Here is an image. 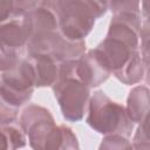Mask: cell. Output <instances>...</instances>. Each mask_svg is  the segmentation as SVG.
Listing matches in <instances>:
<instances>
[{
	"mask_svg": "<svg viewBox=\"0 0 150 150\" xmlns=\"http://www.w3.org/2000/svg\"><path fill=\"white\" fill-rule=\"evenodd\" d=\"M139 1H111L108 2V9L115 13L120 12H141Z\"/></svg>",
	"mask_w": 150,
	"mask_h": 150,
	"instance_id": "obj_17",
	"label": "cell"
},
{
	"mask_svg": "<svg viewBox=\"0 0 150 150\" xmlns=\"http://www.w3.org/2000/svg\"><path fill=\"white\" fill-rule=\"evenodd\" d=\"M19 114V109L9 105L1 96H0V125L12 124Z\"/></svg>",
	"mask_w": 150,
	"mask_h": 150,
	"instance_id": "obj_16",
	"label": "cell"
},
{
	"mask_svg": "<svg viewBox=\"0 0 150 150\" xmlns=\"http://www.w3.org/2000/svg\"><path fill=\"white\" fill-rule=\"evenodd\" d=\"M23 59L22 50L9 49L0 46V74L7 73L13 69Z\"/></svg>",
	"mask_w": 150,
	"mask_h": 150,
	"instance_id": "obj_13",
	"label": "cell"
},
{
	"mask_svg": "<svg viewBox=\"0 0 150 150\" xmlns=\"http://www.w3.org/2000/svg\"><path fill=\"white\" fill-rule=\"evenodd\" d=\"M34 88V73L27 57H23L9 71L0 74V96L14 108L19 109L27 103Z\"/></svg>",
	"mask_w": 150,
	"mask_h": 150,
	"instance_id": "obj_6",
	"label": "cell"
},
{
	"mask_svg": "<svg viewBox=\"0 0 150 150\" xmlns=\"http://www.w3.org/2000/svg\"><path fill=\"white\" fill-rule=\"evenodd\" d=\"M27 13L32 26L30 39L26 46L28 56L47 55L50 42L59 33L54 4L53 1H32Z\"/></svg>",
	"mask_w": 150,
	"mask_h": 150,
	"instance_id": "obj_5",
	"label": "cell"
},
{
	"mask_svg": "<svg viewBox=\"0 0 150 150\" xmlns=\"http://www.w3.org/2000/svg\"><path fill=\"white\" fill-rule=\"evenodd\" d=\"M53 91L67 121L79 122L83 118L90 98V88L73 74V61L60 63L59 77Z\"/></svg>",
	"mask_w": 150,
	"mask_h": 150,
	"instance_id": "obj_4",
	"label": "cell"
},
{
	"mask_svg": "<svg viewBox=\"0 0 150 150\" xmlns=\"http://www.w3.org/2000/svg\"><path fill=\"white\" fill-rule=\"evenodd\" d=\"M98 150H132V145L127 137L120 135L104 136Z\"/></svg>",
	"mask_w": 150,
	"mask_h": 150,
	"instance_id": "obj_14",
	"label": "cell"
},
{
	"mask_svg": "<svg viewBox=\"0 0 150 150\" xmlns=\"http://www.w3.org/2000/svg\"><path fill=\"white\" fill-rule=\"evenodd\" d=\"M0 150H11L9 143L7 141V137H6L1 125H0Z\"/></svg>",
	"mask_w": 150,
	"mask_h": 150,
	"instance_id": "obj_19",
	"label": "cell"
},
{
	"mask_svg": "<svg viewBox=\"0 0 150 150\" xmlns=\"http://www.w3.org/2000/svg\"><path fill=\"white\" fill-rule=\"evenodd\" d=\"M73 74L91 89L105 82L111 75V71L103 64L95 50L91 49L80 59L73 61Z\"/></svg>",
	"mask_w": 150,
	"mask_h": 150,
	"instance_id": "obj_8",
	"label": "cell"
},
{
	"mask_svg": "<svg viewBox=\"0 0 150 150\" xmlns=\"http://www.w3.org/2000/svg\"><path fill=\"white\" fill-rule=\"evenodd\" d=\"M87 110V124L101 135H120L128 138L134 130V122L127 114L125 107L112 101L101 90L95 91L89 98Z\"/></svg>",
	"mask_w": 150,
	"mask_h": 150,
	"instance_id": "obj_3",
	"label": "cell"
},
{
	"mask_svg": "<svg viewBox=\"0 0 150 150\" xmlns=\"http://www.w3.org/2000/svg\"><path fill=\"white\" fill-rule=\"evenodd\" d=\"M18 9V1L0 0V23L8 20Z\"/></svg>",
	"mask_w": 150,
	"mask_h": 150,
	"instance_id": "obj_18",
	"label": "cell"
},
{
	"mask_svg": "<svg viewBox=\"0 0 150 150\" xmlns=\"http://www.w3.org/2000/svg\"><path fill=\"white\" fill-rule=\"evenodd\" d=\"M19 124L33 150H80L73 130L63 124L56 125L52 112L45 107L28 104L21 111Z\"/></svg>",
	"mask_w": 150,
	"mask_h": 150,
	"instance_id": "obj_1",
	"label": "cell"
},
{
	"mask_svg": "<svg viewBox=\"0 0 150 150\" xmlns=\"http://www.w3.org/2000/svg\"><path fill=\"white\" fill-rule=\"evenodd\" d=\"M131 145H132V150H150V144L148 138V121L138 125Z\"/></svg>",
	"mask_w": 150,
	"mask_h": 150,
	"instance_id": "obj_15",
	"label": "cell"
},
{
	"mask_svg": "<svg viewBox=\"0 0 150 150\" xmlns=\"http://www.w3.org/2000/svg\"><path fill=\"white\" fill-rule=\"evenodd\" d=\"M86 53V42L83 41H71L66 39L59 30L50 42L47 55L52 56L56 62H68L80 59Z\"/></svg>",
	"mask_w": 150,
	"mask_h": 150,
	"instance_id": "obj_10",
	"label": "cell"
},
{
	"mask_svg": "<svg viewBox=\"0 0 150 150\" xmlns=\"http://www.w3.org/2000/svg\"><path fill=\"white\" fill-rule=\"evenodd\" d=\"M146 69L148 64L144 62L141 52H137L120 70L114 73V76L122 83L130 86L141 82L146 74Z\"/></svg>",
	"mask_w": 150,
	"mask_h": 150,
	"instance_id": "obj_12",
	"label": "cell"
},
{
	"mask_svg": "<svg viewBox=\"0 0 150 150\" xmlns=\"http://www.w3.org/2000/svg\"><path fill=\"white\" fill-rule=\"evenodd\" d=\"M59 30L68 40L83 41L91 32L95 20L108 11L107 1L56 0L53 1Z\"/></svg>",
	"mask_w": 150,
	"mask_h": 150,
	"instance_id": "obj_2",
	"label": "cell"
},
{
	"mask_svg": "<svg viewBox=\"0 0 150 150\" xmlns=\"http://www.w3.org/2000/svg\"><path fill=\"white\" fill-rule=\"evenodd\" d=\"M150 103V91L145 86L132 88L127 98V114L134 123H143L148 121Z\"/></svg>",
	"mask_w": 150,
	"mask_h": 150,
	"instance_id": "obj_11",
	"label": "cell"
},
{
	"mask_svg": "<svg viewBox=\"0 0 150 150\" xmlns=\"http://www.w3.org/2000/svg\"><path fill=\"white\" fill-rule=\"evenodd\" d=\"M30 5V0H19L16 12L8 20L0 23V46L23 52L32 34V26L27 13Z\"/></svg>",
	"mask_w": 150,
	"mask_h": 150,
	"instance_id": "obj_7",
	"label": "cell"
},
{
	"mask_svg": "<svg viewBox=\"0 0 150 150\" xmlns=\"http://www.w3.org/2000/svg\"><path fill=\"white\" fill-rule=\"evenodd\" d=\"M27 59L34 73L35 87H53L59 77L60 63L49 55H34Z\"/></svg>",
	"mask_w": 150,
	"mask_h": 150,
	"instance_id": "obj_9",
	"label": "cell"
}]
</instances>
